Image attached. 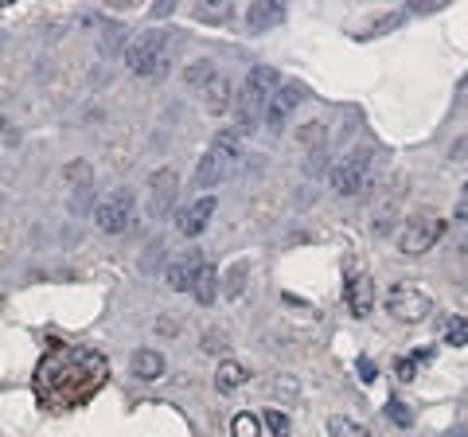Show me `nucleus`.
<instances>
[{
    "mask_svg": "<svg viewBox=\"0 0 468 437\" xmlns=\"http://www.w3.org/2000/svg\"><path fill=\"white\" fill-rule=\"evenodd\" d=\"M125 67L133 70V75L160 79L168 70V36L165 32H141L137 39H129Z\"/></svg>",
    "mask_w": 468,
    "mask_h": 437,
    "instance_id": "nucleus-1",
    "label": "nucleus"
},
{
    "mask_svg": "<svg viewBox=\"0 0 468 437\" xmlns=\"http://www.w3.org/2000/svg\"><path fill=\"white\" fill-rule=\"evenodd\" d=\"M387 313L394 320H402V325H421V320L433 313V297L426 293V289H418L410 282H399L387 293Z\"/></svg>",
    "mask_w": 468,
    "mask_h": 437,
    "instance_id": "nucleus-2",
    "label": "nucleus"
},
{
    "mask_svg": "<svg viewBox=\"0 0 468 437\" xmlns=\"http://www.w3.org/2000/svg\"><path fill=\"white\" fill-rule=\"evenodd\" d=\"M133 208H137V199L129 187H113L110 196H101L98 199V208H94V223L101 235H122V230L133 223Z\"/></svg>",
    "mask_w": 468,
    "mask_h": 437,
    "instance_id": "nucleus-3",
    "label": "nucleus"
},
{
    "mask_svg": "<svg viewBox=\"0 0 468 437\" xmlns=\"http://www.w3.org/2000/svg\"><path fill=\"white\" fill-rule=\"evenodd\" d=\"M234 160H239V141H234L230 133H223L211 144V153L199 160V168H196V187H199V192H203V187L223 184L227 172L234 168Z\"/></svg>",
    "mask_w": 468,
    "mask_h": 437,
    "instance_id": "nucleus-4",
    "label": "nucleus"
},
{
    "mask_svg": "<svg viewBox=\"0 0 468 437\" xmlns=\"http://www.w3.org/2000/svg\"><path fill=\"white\" fill-rule=\"evenodd\" d=\"M441 230H445V218H437L433 211H421L414 218H406V227L399 235V250L410 258L426 254V250H433V242L441 239Z\"/></svg>",
    "mask_w": 468,
    "mask_h": 437,
    "instance_id": "nucleus-5",
    "label": "nucleus"
},
{
    "mask_svg": "<svg viewBox=\"0 0 468 437\" xmlns=\"http://www.w3.org/2000/svg\"><path fill=\"white\" fill-rule=\"evenodd\" d=\"M371 184V153L367 149H351L340 165L332 168V187L340 196H359Z\"/></svg>",
    "mask_w": 468,
    "mask_h": 437,
    "instance_id": "nucleus-6",
    "label": "nucleus"
},
{
    "mask_svg": "<svg viewBox=\"0 0 468 437\" xmlns=\"http://www.w3.org/2000/svg\"><path fill=\"white\" fill-rule=\"evenodd\" d=\"M176 196H180V180H176V172L172 168L153 172V180H149V215L153 218H165L172 211Z\"/></svg>",
    "mask_w": 468,
    "mask_h": 437,
    "instance_id": "nucleus-7",
    "label": "nucleus"
},
{
    "mask_svg": "<svg viewBox=\"0 0 468 437\" xmlns=\"http://www.w3.org/2000/svg\"><path fill=\"white\" fill-rule=\"evenodd\" d=\"M266 110H270V98L258 94L254 86H242L239 98H234V113H239V133H254L258 122L266 118Z\"/></svg>",
    "mask_w": 468,
    "mask_h": 437,
    "instance_id": "nucleus-8",
    "label": "nucleus"
},
{
    "mask_svg": "<svg viewBox=\"0 0 468 437\" xmlns=\"http://www.w3.org/2000/svg\"><path fill=\"white\" fill-rule=\"evenodd\" d=\"M203 261H207V258H203L199 250H184V254H176L168 261V285L176 289V293H192L196 273H199Z\"/></svg>",
    "mask_w": 468,
    "mask_h": 437,
    "instance_id": "nucleus-9",
    "label": "nucleus"
},
{
    "mask_svg": "<svg viewBox=\"0 0 468 437\" xmlns=\"http://www.w3.org/2000/svg\"><path fill=\"white\" fill-rule=\"evenodd\" d=\"M301 98H304V91H301L297 82H285V86H277V91H273V98H270L266 122H270L273 129H282V125L289 122V113L301 106Z\"/></svg>",
    "mask_w": 468,
    "mask_h": 437,
    "instance_id": "nucleus-10",
    "label": "nucleus"
},
{
    "mask_svg": "<svg viewBox=\"0 0 468 437\" xmlns=\"http://www.w3.org/2000/svg\"><path fill=\"white\" fill-rule=\"evenodd\" d=\"M211 215H215V196H199L192 208H187L184 215H180V235H187V239H196V235H203V227L211 223Z\"/></svg>",
    "mask_w": 468,
    "mask_h": 437,
    "instance_id": "nucleus-11",
    "label": "nucleus"
},
{
    "mask_svg": "<svg viewBox=\"0 0 468 437\" xmlns=\"http://www.w3.org/2000/svg\"><path fill=\"white\" fill-rule=\"evenodd\" d=\"M285 20V5L282 0H254L250 12H246V24H250V32H270Z\"/></svg>",
    "mask_w": 468,
    "mask_h": 437,
    "instance_id": "nucleus-12",
    "label": "nucleus"
},
{
    "mask_svg": "<svg viewBox=\"0 0 468 437\" xmlns=\"http://www.w3.org/2000/svg\"><path fill=\"white\" fill-rule=\"evenodd\" d=\"M375 304V285L367 273H356V278H347V309L356 316H367Z\"/></svg>",
    "mask_w": 468,
    "mask_h": 437,
    "instance_id": "nucleus-13",
    "label": "nucleus"
},
{
    "mask_svg": "<svg viewBox=\"0 0 468 437\" xmlns=\"http://www.w3.org/2000/svg\"><path fill=\"white\" fill-rule=\"evenodd\" d=\"M90 165H82V160H75V165H67V184H70V208L82 211L86 199H90Z\"/></svg>",
    "mask_w": 468,
    "mask_h": 437,
    "instance_id": "nucleus-14",
    "label": "nucleus"
},
{
    "mask_svg": "<svg viewBox=\"0 0 468 437\" xmlns=\"http://www.w3.org/2000/svg\"><path fill=\"white\" fill-rule=\"evenodd\" d=\"M129 371H133V378L153 383V378L165 375V356L153 352V347H141V352H133V359H129Z\"/></svg>",
    "mask_w": 468,
    "mask_h": 437,
    "instance_id": "nucleus-15",
    "label": "nucleus"
},
{
    "mask_svg": "<svg viewBox=\"0 0 468 437\" xmlns=\"http://www.w3.org/2000/svg\"><path fill=\"white\" fill-rule=\"evenodd\" d=\"M199 98H203V110H207V113H227L230 101H234V98H230V82H227L223 75H215L207 86H203Z\"/></svg>",
    "mask_w": 468,
    "mask_h": 437,
    "instance_id": "nucleus-16",
    "label": "nucleus"
},
{
    "mask_svg": "<svg viewBox=\"0 0 468 437\" xmlns=\"http://www.w3.org/2000/svg\"><path fill=\"white\" fill-rule=\"evenodd\" d=\"M246 383V368L242 363H234V359H223L218 363V371H215V387H218V395H234Z\"/></svg>",
    "mask_w": 468,
    "mask_h": 437,
    "instance_id": "nucleus-17",
    "label": "nucleus"
},
{
    "mask_svg": "<svg viewBox=\"0 0 468 437\" xmlns=\"http://www.w3.org/2000/svg\"><path fill=\"white\" fill-rule=\"evenodd\" d=\"M215 289H218V273H215V266H211V261H203V266H199V273H196L192 297H196L199 304H211V301H215Z\"/></svg>",
    "mask_w": 468,
    "mask_h": 437,
    "instance_id": "nucleus-18",
    "label": "nucleus"
},
{
    "mask_svg": "<svg viewBox=\"0 0 468 437\" xmlns=\"http://www.w3.org/2000/svg\"><path fill=\"white\" fill-rule=\"evenodd\" d=\"M277 82H282V79H277V70H273V67H266V63H258V67L250 70V75H246V86H254V91H258V94H266V98H273Z\"/></svg>",
    "mask_w": 468,
    "mask_h": 437,
    "instance_id": "nucleus-19",
    "label": "nucleus"
},
{
    "mask_svg": "<svg viewBox=\"0 0 468 437\" xmlns=\"http://www.w3.org/2000/svg\"><path fill=\"white\" fill-rule=\"evenodd\" d=\"M230 0H199L196 5V20H203V24H223L227 16H230Z\"/></svg>",
    "mask_w": 468,
    "mask_h": 437,
    "instance_id": "nucleus-20",
    "label": "nucleus"
},
{
    "mask_svg": "<svg viewBox=\"0 0 468 437\" xmlns=\"http://www.w3.org/2000/svg\"><path fill=\"white\" fill-rule=\"evenodd\" d=\"M246 273H250V261H234V266L227 270V278H223V293L234 301V297H242V289H246Z\"/></svg>",
    "mask_w": 468,
    "mask_h": 437,
    "instance_id": "nucleus-21",
    "label": "nucleus"
},
{
    "mask_svg": "<svg viewBox=\"0 0 468 437\" xmlns=\"http://www.w3.org/2000/svg\"><path fill=\"white\" fill-rule=\"evenodd\" d=\"M328 433H332V437H371L367 426H359V421H351V418H344V414H332V418H328Z\"/></svg>",
    "mask_w": 468,
    "mask_h": 437,
    "instance_id": "nucleus-22",
    "label": "nucleus"
},
{
    "mask_svg": "<svg viewBox=\"0 0 468 437\" xmlns=\"http://www.w3.org/2000/svg\"><path fill=\"white\" fill-rule=\"evenodd\" d=\"M441 340L452 344V347H464L468 344V320L464 316H452L449 325H445V332H441Z\"/></svg>",
    "mask_w": 468,
    "mask_h": 437,
    "instance_id": "nucleus-23",
    "label": "nucleus"
},
{
    "mask_svg": "<svg viewBox=\"0 0 468 437\" xmlns=\"http://www.w3.org/2000/svg\"><path fill=\"white\" fill-rule=\"evenodd\" d=\"M230 433H234V437H258V433H261V421H258L254 414H234Z\"/></svg>",
    "mask_w": 468,
    "mask_h": 437,
    "instance_id": "nucleus-24",
    "label": "nucleus"
},
{
    "mask_svg": "<svg viewBox=\"0 0 468 437\" xmlns=\"http://www.w3.org/2000/svg\"><path fill=\"white\" fill-rule=\"evenodd\" d=\"M184 79L192 82V86H207L211 79H215V63H207V59H199V63H192L184 70Z\"/></svg>",
    "mask_w": 468,
    "mask_h": 437,
    "instance_id": "nucleus-25",
    "label": "nucleus"
},
{
    "mask_svg": "<svg viewBox=\"0 0 468 437\" xmlns=\"http://www.w3.org/2000/svg\"><path fill=\"white\" fill-rule=\"evenodd\" d=\"M387 418L394 421V426H402V430H406V426H414V410H410L402 399H390V402H387Z\"/></svg>",
    "mask_w": 468,
    "mask_h": 437,
    "instance_id": "nucleus-26",
    "label": "nucleus"
},
{
    "mask_svg": "<svg viewBox=\"0 0 468 437\" xmlns=\"http://www.w3.org/2000/svg\"><path fill=\"white\" fill-rule=\"evenodd\" d=\"M266 426L273 437H289V418L282 410H266Z\"/></svg>",
    "mask_w": 468,
    "mask_h": 437,
    "instance_id": "nucleus-27",
    "label": "nucleus"
},
{
    "mask_svg": "<svg viewBox=\"0 0 468 437\" xmlns=\"http://www.w3.org/2000/svg\"><path fill=\"white\" fill-rule=\"evenodd\" d=\"M421 359H426V356H414V359H402L399 363V378H406V383H410V378H414V371H418V363Z\"/></svg>",
    "mask_w": 468,
    "mask_h": 437,
    "instance_id": "nucleus-28",
    "label": "nucleus"
},
{
    "mask_svg": "<svg viewBox=\"0 0 468 437\" xmlns=\"http://www.w3.org/2000/svg\"><path fill=\"white\" fill-rule=\"evenodd\" d=\"M452 215H457V218H468V180H464V187H461V196H457V208H452Z\"/></svg>",
    "mask_w": 468,
    "mask_h": 437,
    "instance_id": "nucleus-29",
    "label": "nucleus"
},
{
    "mask_svg": "<svg viewBox=\"0 0 468 437\" xmlns=\"http://www.w3.org/2000/svg\"><path fill=\"white\" fill-rule=\"evenodd\" d=\"M359 371H363V383H371V378H375V363L371 359H359Z\"/></svg>",
    "mask_w": 468,
    "mask_h": 437,
    "instance_id": "nucleus-30",
    "label": "nucleus"
},
{
    "mask_svg": "<svg viewBox=\"0 0 468 437\" xmlns=\"http://www.w3.org/2000/svg\"><path fill=\"white\" fill-rule=\"evenodd\" d=\"M449 437H468V426H457V430H452Z\"/></svg>",
    "mask_w": 468,
    "mask_h": 437,
    "instance_id": "nucleus-31",
    "label": "nucleus"
},
{
    "mask_svg": "<svg viewBox=\"0 0 468 437\" xmlns=\"http://www.w3.org/2000/svg\"><path fill=\"white\" fill-rule=\"evenodd\" d=\"M464 261H468V254H464Z\"/></svg>",
    "mask_w": 468,
    "mask_h": 437,
    "instance_id": "nucleus-32",
    "label": "nucleus"
}]
</instances>
